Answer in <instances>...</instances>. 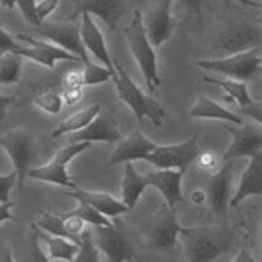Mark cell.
Returning <instances> with one entry per match:
<instances>
[{
    "label": "cell",
    "mask_w": 262,
    "mask_h": 262,
    "mask_svg": "<svg viewBox=\"0 0 262 262\" xmlns=\"http://www.w3.org/2000/svg\"><path fill=\"white\" fill-rule=\"evenodd\" d=\"M178 237L183 243L188 262H214L236 246L234 232L221 226L181 227Z\"/></svg>",
    "instance_id": "6da1fadb"
},
{
    "label": "cell",
    "mask_w": 262,
    "mask_h": 262,
    "mask_svg": "<svg viewBox=\"0 0 262 262\" xmlns=\"http://www.w3.org/2000/svg\"><path fill=\"white\" fill-rule=\"evenodd\" d=\"M126 40H128L131 55H133V58L136 60L138 68H140V72L144 78V83L148 86V92L151 95H155L158 86L161 85V77H160V72H158L156 52L148 40L140 9L133 10L131 22L126 27Z\"/></svg>",
    "instance_id": "7a4b0ae2"
},
{
    "label": "cell",
    "mask_w": 262,
    "mask_h": 262,
    "mask_svg": "<svg viewBox=\"0 0 262 262\" xmlns=\"http://www.w3.org/2000/svg\"><path fill=\"white\" fill-rule=\"evenodd\" d=\"M112 80L116 86L118 100L129 106L131 112L135 113L138 123H143L144 118H148L155 126L163 125L164 115L166 113H164L160 101H156L153 96L144 93L116 61H115V72Z\"/></svg>",
    "instance_id": "3957f363"
},
{
    "label": "cell",
    "mask_w": 262,
    "mask_h": 262,
    "mask_svg": "<svg viewBox=\"0 0 262 262\" xmlns=\"http://www.w3.org/2000/svg\"><path fill=\"white\" fill-rule=\"evenodd\" d=\"M260 50L252 48L243 53L227 55L223 58H211V60H196V65L204 70L214 72L217 75H223L226 78L239 80V81H251L257 77L260 72Z\"/></svg>",
    "instance_id": "277c9868"
},
{
    "label": "cell",
    "mask_w": 262,
    "mask_h": 262,
    "mask_svg": "<svg viewBox=\"0 0 262 262\" xmlns=\"http://www.w3.org/2000/svg\"><path fill=\"white\" fill-rule=\"evenodd\" d=\"M92 148V143H70L67 146L60 148L57 153L53 155V158L43 166H37V168H30L27 178L37 179V181H45L50 184H57L61 188H68V189H75L77 184H75L73 179L68 176L67 171V164L70 163L73 158H77L78 155L85 153L86 149Z\"/></svg>",
    "instance_id": "5b68a950"
},
{
    "label": "cell",
    "mask_w": 262,
    "mask_h": 262,
    "mask_svg": "<svg viewBox=\"0 0 262 262\" xmlns=\"http://www.w3.org/2000/svg\"><path fill=\"white\" fill-rule=\"evenodd\" d=\"M0 148H4L9 155L13 171L17 173V188L22 191L29 169L32 168V161L35 158V140L27 129L17 128L0 138Z\"/></svg>",
    "instance_id": "8992f818"
},
{
    "label": "cell",
    "mask_w": 262,
    "mask_h": 262,
    "mask_svg": "<svg viewBox=\"0 0 262 262\" xmlns=\"http://www.w3.org/2000/svg\"><path fill=\"white\" fill-rule=\"evenodd\" d=\"M199 135H192L189 140L176 144H161L144 158V161L153 164L158 169H178L186 174V171L194 163L199 155Z\"/></svg>",
    "instance_id": "52a82bcc"
},
{
    "label": "cell",
    "mask_w": 262,
    "mask_h": 262,
    "mask_svg": "<svg viewBox=\"0 0 262 262\" xmlns=\"http://www.w3.org/2000/svg\"><path fill=\"white\" fill-rule=\"evenodd\" d=\"M181 227L183 226L178 221L176 208L163 204L149 219L146 232L148 246L155 251H169L176 244Z\"/></svg>",
    "instance_id": "ba28073f"
},
{
    "label": "cell",
    "mask_w": 262,
    "mask_h": 262,
    "mask_svg": "<svg viewBox=\"0 0 262 262\" xmlns=\"http://www.w3.org/2000/svg\"><path fill=\"white\" fill-rule=\"evenodd\" d=\"M38 35H42L48 42L63 48L68 53L75 55L80 61L88 63V55L80 37V24L77 22H42L38 27H33Z\"/></svg>",
    "instance_id": "9c48e42d"
},
{
    "label": "cell",
    "mask_w": 262,
    "mask_h": 262,
    "mask_svg": "<svg viewBox=\"0 0 262 262\" xmlns=\"http://www.w3.org/2000/svg\"><path fill=\"white\" fill-rule=\"evenodd\" d=\"M92 239L101 254H105L108 262H136L138 256L129 241L112 226H93Z\"/></svg>",
    "instance_id": "30bf717a"
},
{
    "label": "cell",
    "mask_w": 262,
    "mask_h": 262,
    "mask_svg": "<svg viewBox=\"0 0 262 262\" xmlns=\"http://www.w3.org/2000/svg\"><path fill=\"white\" fill-rule=\"evenodd\" d=\"M226 131L231 136V144L221 160L232 161L237 158H252L262 151V129L260 125H226Z\"/></svg>",
    "instance_id": "8fae6325"
},
{
    "label": "cell",
    "mask_w": 262,
    "mask_h": 262,
    "mask_svg": "<svg viewBox=\"0 0 262 262\" xmlns=\"http://www.w3.org/2000/svg\"><path fill=\"white\" fill-rule=\"evenodd\" d=\"M15 38L22 43V50L18 52L20 57L29 58L42 67L55 68L57 61H80V58H77L75 55L68 53L48 40L35 38L29 33H17Z\"/></svg>",
    "instance_id": "7c38bea8"
},
{
    "label": "cell",
    "mask_w": 262,
    "mask_h": 262,
    "mask_svg": "<svg viewBox=\"0 0 262 262\" xmlns=\"http://www.w3.org/2000/svg\"><path fill=\"white\" fill-rule=\"evenodd\" d=\"M68 2L73 5V18L88 13L92 17L101 18L110 27V30H116L120 20L129 13L126 0H68Z\"/></svg>",
    "instance_id": "4fadbf2b"
},
{
    "label": "cell",
    "mask_w": 262,
    "mask_h": 262,
    "mask_svg": "<svg viewBox=\"0 0 262 262\" xmlns=\"http://www.w3.org/2000/svg\"><path fill=\"white\" fill-rule=\"evenodd\" d=\"M262 40V30L259 25L254 24H237L227 27L217 35V48L227 55L243 53L252 48H259Z\"/></svg>",
    "instance_id": "5bb4252c"
},
{
    "label": "cell",
    "mask_w": 262,
    "mask_h": 262,
    "mask_svg": "<svg viewBox=\"0 0 262 262\" xmlns=\"http://www.w3.org/2000/svg\"><path fill=\"white\" fill-rule=\"evenodd\" d=\"M173 2L174 0H160L156 5L148 12L146 20H143L144 30L149 43L153 48H158L168 42L173 35L174 20H173Z\"/></svg>",
    "instance_id": "9a60e30c"
},
{
    "label": "cell",
    "mask_w": 262,
    "mask_h": 262,
    "mask_svg": "<svg viewBox=\"0 0 262 262\" xmlns=\"http://www.w3.org/2000/svg\"><path fill=\"white\" fill-rule=\"evenodd\" d=\"M206 199L209 201L212 212L219 217H224L229 209L232 198V163L224 161L216 173H212L208 183Z\"/></svg>",
    "instance_id": "2e32d148"
},
{
    "label": "cell",
    "mask_w": 262,
    "mask_h": 262,
    "mask_svg": "<svg viewBox=\"0 0 262 262\" xmlns=\"http://www.w3.org/2000/svg\"><path fill=\"white\" fill-rule=\"evenodd\" d=\"M156 148V143L151 141L148 136H144L141 131H135V133L128 135L126 138L116 143V148L113 149L112 156L108 158V161L103 164L105 168H112L121 163H135L144 160L151 151Z\"/></svg>",
    "instance_id": "e0dca14e"
},
{
    "label": "cell",
    "mask_w": 262,
    "mask_h": 262,
    "mask_svg": "<svg viewBox=\"0 0 262 262\" xmlns=\"http://www.w3.org/2000/svg\"><path fill=\"white\" fill-rule=\"evenodd\" d=\"M80 37H81V42H83L85 50L92 53L103 67H106L108 70L113 72L115 61L108 52L105 37H103L100 27L96 25L95 18L92 15H88V13H83V15L80 17Z\"/></svg>",
    "instance_id": "ac0fdd59"
},
{
    "label": "cell",
    "mask_w": 262,
    "mask_h": 262,
    "mask_svg": "<svg viewBox=\"0 0 262 262\" xmlns=\"http://www.w3.org/2000/svg\"><path fill=\"white\" fill-rule=\"evenodd\" d=\"M121 133L116 126L112 115L103 116L101 113L83 129L72 133L70 143H118Z\"/></svg>",
    "instance_id": "d6986e66"
},
{
    "label": "cell",
    "mask_w": 262,
    "mask_h": 262,
    "mask_svg": "<svg viewBox=\"0 0 262 262\" xmlns=\"http://www.w3.org/2000/svg\"><path fill=\"white\" fill-rule=\"evenodd\" d=\"M183 178L184 173L178 169H160L155 171V173H148L146 181L148 186L161 192V196L164 198V204L169 206V208H176V204L183 201Z\"/></svg>",
    "instance_id": "ffe728a7"
},
{
    "label": "cell",
    "mask_w": 262,
    "mask_h": 262,
    "mask_svg": "<svg viewBox=\"0 0 262 262\" xmlns=\"http://www.w3.org/2000/svg\"><path fill=\"white\" fill-rule=\"evenodd\" d=\"M251 196H262V151L249 158V164L239 179L236 192H232L229 208H237L244 199Z\"/></svg>",
    "instance_id": "44dd1931"
},
{
    "label": "cell",
    "mask_w": 262,
    "mask_h": 262,
    "mask_svg": "<svg viewBox=\"0 0 262 262\" xmlns=\"http://www.w3.org/2000/svg\"><path fill=\"white\" fill-rule=\"evenodd\" d=\"M65 194L88 203L93 209H96L100 214H103L108 219L116 217L120 214H126V212H131L121 201H118L116 198H113L112 194L103 192V191H86V189H81L77 186L75 189H68Z\"/></svg>",
    "instance_id": "7402d4cb"
},
{
    "label": "cell",
    "mask_w": 262,
    "mask_h": 262,
    "mask_svg": "<svg viewBox=\"0 0 262 262\" xmlns=\"http://www.w3.org/2000/svg\"><path fill=\"white\" fill-rule=\"evenodd\" d=\"M189 118L192 120H219L229 125H244L243 116H239L237 113H234L232 110H227L223 105H219L217 101L206 95H199L196 103L192 105V108L188 113Z\"/></svg>",
    "instance_id": "603a6c76"
},
{
    "label": "cell",
    "mask_w": 262,
    "mask_h": 262,
    "mask_svg": "<svg viewBox=\"0 0 262 262\" xmlns=\"http://www.w3.org/2000/svg\"><path fill=\"white\" fill-rule=\"evenodd\" d=\"M146 188H148L146 176H141L138 173L133 163H126L125 174H123L121 179V203L129 211H133Z\"/></svg>",
    "instance_id": "cb8c5ba5"
},
{
    "label": "cell",
    "mask_w": 262,
    "mask_h": 262,
    "mask_svg": "<svg viewBox=\"0 0 262 262\" xmlns=\"http://www.w3.org/2000/svg\"><path fill=\"white\" fill-rule=\"evenodd\" d=\"M35 229L38 239L45 243L47 246V256L50 260H61V262H70L80 249V244L75 243L72 239L60 237V236H52L43 231H40L38 227L32 226Z\"/></svg>",
    "instance_id": "d4e9b609"
},
{
    "label": "cell",
    "mask_w": 262,
    "mask_h": 262,
    "mask_svg": "<svg viewBox=\"0 0 262 262\" xmlns=\"http://www.w3.org/2000/svg\"><path fill=\"white\" fill-rule=\"evenodd\" d=\"M100 113H101V105H98V103H93V105H88L85 108L78 110V112H75L73 115L68 116V118H65L57 128L53 129L52 138L55 140V138H60L63 135L77 133V131L88 126Z\"/></svg>",
    "instance_id": "484cf974"
},
{
    "label": "cell",
    "mask_w": 262,
    "mask_h": 262,
    "mask_svg": "<svg viewBox=\"0 0 262 262\" xmlns=\"http://www.w3.org/2000/svg\"><path fill=\"white\" fill-rule=\"evenodd\" d=\"M203 80L206 83H212L221 86L226 92V101L234 103V105L241 106H249L252 103H256L252 100V96L249 95V90L244 81L239 80H231V78H214V77H208L204 75Z\"/></svg>",
    "instance_id": "4316f807"
},
{
    "label": "cell",
    "mask_w": 262,
    "mask_h": 262,
    "mask_svg": "<svg viewBox=\"0 0 262 262\" xmlns=\"http://www.w3.org/2000/svg\"><path fill=\"white\" fill-rule=\"evenodd\" d=\"M22 77V57L17 53L0 55V85L18 83Z\"/></svg>",
    "instance_id": "83f0119b"
},
{
    "label": "cell",
    "mask_w": 262,
    "mask_h": 262,
    "mask_svg": "<svg viewBox=\"0 0 262 262\" xmlns=\"http://www.w3.org/2000/svg\"><path fill=\"white\" fill-rule=\"evenodd\" d=\"M33 105L48 115H58L65 103L60 92H42L33 96Z\"/></svg>",
    "instance_id": "f1b7e54d"
},
{
    "label": "cell",
    "mask_w": 262,
    "mask_h": 262,
    "mask_svg": "<svg viewBox=\"0 0 262 262\" xmlns=\"http://www.w3.org/2000/svg\"><path fill=\"white\" fill-rule=\"evenodd\" d=\"M113 72L108 70V68L103 65H96V63H92V61H88V63H85L83 72H81V75H83V86L106 83V81L112 80Z\"/></svg>",
    "instance_id": "f546056e"
},
{
    "label": "cell",
    "mask_w": 262,
    "mask_h": 262,
    "mask_svg": "<svg viewBox=\"0 0 262 262\" xmlns=\"http://www.w3.org/2000/svg\"><path fill=\"white\" fill-rule=\"evenodd\" d=\"M77 201H78L77 208L72 209V211H67V212L81 217L86 224H92V226H112L113 224L112 221H110L108 217H105L103 214H100V212L96 209H93L88 203L81 201V199H77Z\"/></svg>",
    "instance_id": "4dcf8cb0"
},
{
    "label": "cell",
    "mask_w": 262,
    "mask_h": 262,
    "mask_svg": "<svg viewBox=\"0 0 262 262\" xmlns=\"http://www.w3.org/2000/svg\"><path fill=\"white\" fill-rule=\"evenodd\" d=\"M70 262H101L100 251L96 249V246L92 239V231L85 229L81 232V243L80 249Z\"/></svg>",
    "instance_id": "1f68e13d"
},
{
    "label": "cell",
    "mask_w": 262,
    "mask_h": 262,
    "mask_svg": "<svg viewBox=\"0 0 262 262\" xmlns=\"http://www.w3.org/2000/svg\"><path fill=\"white\" fill-rule=\"evenodd\" d=\"M221 161H223L221 160V156L216 155L214 151H199V155L194 160L196 166L201 171H204V173H209V174L216 173V171L223 166Z\"/></svg>",
    "instance_id": "d6a6232c"
},
{
    "label": "cell",
    "mask_w": 262,
    "mask_h": 262,
    "mask_svg": "<svg viewBox=\"0 0 262 262\" xmlns=\"http://www.w3.org/2000/svg\"><path fill=\"white\" fill-rule=\"evenodd\" d=\"M25 262H50L47 252L42 249V241L38 239L37 232L32 234L29 243V252H27Z\"/></svg>",
    "instance_id": "836d02e7"
},
{
    "label": "cell",
    "mask_w": 262,
    "mask_h": 262,
    "mask_svg": "<svg viewBox=\"0 0 262 262\" xmlns=\"http://www.w3.org/2000/svg\"><path fill=\"white\" fill-rule=\"evenodd\" d=\"M15 7L22 13L25 22H29L32 27H38L42 24L37 17V0H18Z\"/></svg>",
    "instance_id": "e575fe53"
},
{
    "label": "cell",
    "mask_w": 262,
    "mask_h": 262,
    "mask_svg": "<svg viewBox=\"0 0 262 262\" xmlns=\"http://www.w3.org/2000/svg\"><path fill=\"white\" fill-rule=\"evenodd\" d=\"M22 50V43L15 38V35L7 32L4 27H0V55L5 53H17Z\"/></svg>",
    "instance_id": "d590c367"
},
{
    "label": "cell",
    "mask_w": 262,
    "mask_h": 262,
    "mask_svg": "<svg viewBox=\"0 0 262 262\" xmlns=\"http://www.w3.org/2000/svg\"><path fill=\"white\" fill-rule=\"evenodd\" d=\"M17 184V173L10 171L9 174H0V203L10 201V191Z\"/></svg>",
    "instance_id": "8d00e7d4"
},
{
    "label": "cell",
    "mask_w": 262,
    "mask_h": 262,
    "mask_svg": "<svg viewBox=\"0 0 262 262\" xmlns=\"http://www.w3.org/2000/svg\"><path fill=\"white\" fill-rule=\"evenodd\" d=\"M60 2L61 0H42V2H37V17L40 22H45L58 9Z\"/></svg>",
    "instance_id": "74e56055"
},
{
    "label": "cell",
    "mask_w": 262,
    "mask_h": 262,
    "mask_svg": "<svg viewBox=\"0 0 262 262\" xmlns=\"http://www.w3.org/2000/svg\"><path fill=\"white\" fill-rule=\"evenodd\" d=\"M61 88H85L83 86V75L80 70H70L61 81Z\"/></svg>",
    "instance_id": "f35d334b"
},
{
    "label": "cell",
    "mask_w": 262,
    "mask_h": 262,
    "mask_svg": "<svg viewBox=\"0 0 262 262\" xmlns=\"http://www.w3.org/2000/svg\"><path fill=\"white\" fill-rule=\"evenodd\" d=\"M260 112H262V105L260 103H252L249 106H241L239 108V116H251V118H256V123L260 125Z\"/></svg>",
    "instance_id": "ab89813d"
},
{
    "label": "cell",
    "mask_w": 262,
    "mask_h": 262,
    "mask_svg": "<svg viewBox=\"0 0 262 262\" xmlns=\"http://www.w3.org/2000/svg\"><path fill=\"white\" fill-rule=\"evenodd\" d=\"M178 2L189 9L198 17V20H203V0H178Z\"/></svg>",
    "instance_id": "60d3db41"
},
{
    "label": "cell",
    "mask_w": 262,
    "mask_h": 262,
    "mask_svg": "<svg viewBox=\"0 0 262 262\" xmlns=\"http://www.w3.org/2000/svg\"><path fill=\"white\" fill-rule=\"evenodd\" d=\"M17 101L15 96H9V95H2L0 93V121L5 120L7 116V110L10 108V105Z\"/></svg>",
    "instance_id": "b9f144b4"
},
{
    "label": "cell",
    "mask_w": 262,
    "mask_h": 262,
    "mask_svg": "<svg viewBox=\"0 0 262 262\" xmlns=\"http://www.w3.org/2000/svg\"><path fill=\"white\" fill-rule=\"evenodd\" d=\"M12 208H13V203L9 201V203H0V224L5 223V221H12L13 217V212H12Z\"/></svg>",
    "instance_id": "7bdbcfd3"
},
{
    "label": "cell",
    "mask_w": 262,
    "mask_h": 262,
    "mask_svg": "<svg viewBox=\"0 0 262 262\" xmlns=\"http://www.w3.org/2000/svg\"><path fill=\"white\" fill-rule=\"evenodd\" d=\"M232 262H257V259L254 257L246 247H243V249L237 252V256L232 259Z\"/></svg>",
    "instance_id": "ee69618b"
},
{
    "label": "cell",
    "mask_w": 262,
    "mask_h": 262,
    "mask_svg": "<svg viewBox=\"0 0 262 262\" xmlns=\"http://www.w3.org/2000/svg\"><path fill=\"white\" fill-rule=\"evenodd\" d=\"M0 262H17L13 257V251L9 246H5L4 249H0Z\"/></svg>",
    "instance_id": "f6af8a7d"
},
{
    "label": "cell",
    "mask_w": 262,
    "mask_h": 262,
    "mask_svg": "<svg viewBox=\"0 0 262 262\" xmlns=\"http://www.w3.org/2000/svg\"><path fill=\"white\" fill-rule=\"evenodd\" d=\"M191 199H192V203H194V204H203L206 201V192L201 191V189L192 191L191 192Z\"/></svg>",
    "instance_id": "bcb514c9"
},
{
    "label": "cell",
    "mask_w": 262,
    "mask_h": 262,
    "mask_svg": "<svg viewBox=\"0 0 262 262\" xmlns=\"http://www.w3.org/2000/svg\"><path fill=\"white\" fill-rule=\"evenodd\" d=\"M17 2H18V0H0V5H2L4 9H7V10H12V9H15Z\"/></svg>",
    "instance_id": "7dc6e473"
}]
</instances>
